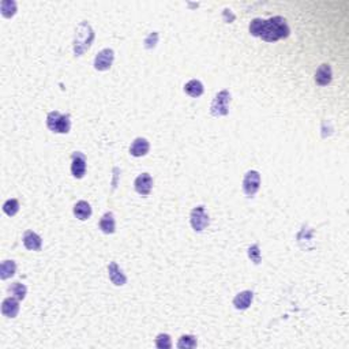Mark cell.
Listing matches in <instances>:
<instances>
[{
	"label": "cell",
	"mask_w": 349,
	"mask_h": 349,
	"mask_svg": "<svg viewBox=\"0 0 349 349\" xmlns=\"http://www.w3.org/2000/svg\"><path fill=\"white\" fill-rule=\"evenodd\" d=\"M290 33V30L286 20L282 16H273L270 20H264L260 38L264 41H268V42H276V41L286 38Z\"/></svg>",
	"instance_id": "obj_1"
},
{
	"label": "cell",
	"mask_w": 349,
	"mask_h": 349,
	"mask_svg": "<svg viewBox=\"0 0 349 349\" xmlns=\"http://www.w3.org/2000/svg\"><path fill=\"white\" fill-rule=\"evenodd\" d=\"M94 40V33L93 29L90 28L88 22H82L80 26L76 28L75 32V40H74V52L75 56H82L86 50H89L90 45Z\"/></svg>",
	"instance_id": "obj_2"
},
{
	"label": "cell",
	"mask_w": 349,
	"mask_h": 349,
	"mask_svg": "<svg viewBox=\"0 0 349 349\" xmlns=\"http://www.w3.org/2000/svg\"><path fill=\"white\" fill-rule=\"evenodd\" d=\"M46 127L56 134H68L71 130L70 115H63L58 110H52L46 116Z\"/></svg>",
	"instance_id": "obj_3"
},
{
	"label": "cell",
	"mask_w": 349,
	"mask_h": 349,
	"mask_svg": "<svg viewBox=\"0 0 349 349\" xmlns=\"http://www.w3.org/2000/svg\"><path fill=\"white\" fill-rule=\"evenodd\" d=\"M230 93L228 90H221L218 92L216 97L212 101L210 105V114L214 118H221L226 116L230 114Z\"/></svg>",
	"instance_id": "obj_4"
},
{
	"label": "cell",
	"mask_w": 349,
	"mask_h": 349,
	"mask_svg": "<svg viewBox=\"0 0 349 349\" xmlns=\"http://www.w3.org/2000/svg\"><path fill=\"white\" fill-rule=\"evenodd\" d=\"M190 222H191V226H192V230L195 232H204L209 226V214L206 213L204 206H196V208L191 210Z\"/></svg>",
	"instance_id": "obj_5"
},
{
	"label": "cell",
	"mask_w": 349,
	"mask_h": 349,
	"mask_svg": "<svg viewBox=\"0 0 349 349\" xmlns=\"http://www.w3.org/2000/svg\"><path fill=\"white\" fill-rule=\"evenodd\" d=\"M260 174L258 170H248L243 179V192L247 198H254L255 194L260 191Z\"/></svg>",
	"instance_id": "obj_6"
},
{
	"label": "cell",
	"mask_w": 349,
	"mask_h": 349,
	"mask_svg": "<svg viewBox=\"0 0 349 349\" xmlns=\"http://www.w3.org/2000/svg\"><path fill=\"white\" fill-rule=\"evenodd\" d=\"M115 60V52L110 48H105L100 50L94 58V68L97 71H106L112 67V63Z\"/></svg>",
	"instance_id": "obj_7"
},
{
	"label": "cell",
	"mask_w": 349,
	"mask_h": 349,
	"mask_svg": "<svg viewBox=\"0 0 349 349\" xmlns=\"http://www.w3.org/2000/svg\"><path fill=\"white\" fill-rule=\"evenodd\" d=\"M71 174L75 179H82L86 174V157L80 152H75L71 156Z\"/></svg>",
	"instance_id": "obj_8"
},
{
	"label": "cell",
	"mask_w": 349,
	"mask_h": 349,
	"mask_svg": "<svg viewBox=\"0 0 349 349\" xmlns=\"http://www.w3.org/2000/svg\"><path fill=\"white\" fill-rule=\"evenodd\" d=\"M135 191L142 196H148L150 194V191L153 188V179L149 174H140L134 182Z\"/></svg>",
	"instance_id": "obj_9"
},
{
	"label": "cell",
	"mask_w": 349,
	"mask_h": 349,
	"mask_svg": "<svg viewBox=\"0 0 349 349\" xmlns=\"http://www.w3.org/2000/svg\"><path fill=\"white\" fill-rule=\"evenodd\" d=\"M20 312V300L16 298H7L3 300L2 303V314L4 315L6 318H15Z\"/></svg>",
	"instance_id": "obj_10"
},
{
	"label": "cell",
	"mask_w": 349,
	"mask_h": 349,
	"mask_svg": "<svg viewBox=\"0 0 349 349\" xmlns=\"http://www.w3.org/2000/svg\"><path fill=\"white\" fill-rule=\"evenodd\" d=\"M108 276H110V280L112 281V284L116 285V286H123V285L127 284V277L122 272L119 266L116 262H110L108 264Z\"/></svg>",
	"instance_id": "obj_11"
},
{
	"label": "cell",
	"mask_w": 349,
	"mask_h": 349,
	"mask_svg": "<svg viewBox=\"0 0 349 349\" xmlns=\"http://www.w3.org/2000/svg\"><path fill=\"white\" fill-rule=\"evenodd\" d=\"M24 246L30 251H40L42 247V239L40 234H37L33 230H26L24 234Z\"/></svg>",
	"instance_id": "obj_12"
},
{
	"label": "cell",
	"mask_w": 349,
	"mask_h": 349,
	"mask_svg": "<svg viewBox=\"0 0 349 349\" xmlns=\"http://www.w3.org/2000/svg\"><path fill=\"white\" fill-rule=\"evenodd\" d=\"M150 144L146 138H135L134 142L130 146V154L134 157H144L149 153Z\"/></svg>",
	"instance_id": "obj_13"
},
{
	"label": "cell",
	"mask_w": 349,
	"mask_h": 349,
	"mask_svg": "<svg viewBox=\"0 0 349 349\" xmlns=\"http://www.w3.org/2000/svg\"><path fill=\"white\" fill-rule=\"evenodd\" d=\"M252 300H254V294L251 290H243V292H240V294L234 296V307L236 310L243 311V310L248 308L251 303H252Z\"/></svg>",
	"instance_id": "obj_14"
},
{
	"label": "cell",
	"mask_w": 349,
	"mask_h": 349,
	"mask_svg": "<svg viewBox=\"0 0 349 349\" xmlns=\"http://www.w3.org/2000/svg\"><path fill=\"white\" fill-rule=\"evenodd\" d=\"M333 80V71L329 64H322L315 72V82L316 85L326 86L329 85Z\"/></svg>",
	"instance_id": "obj_15"
},
{
	"label": "cell",
	"mask_w": 349,
	"mask_h": 349,
	"mask_svg": "<svg viewBox=\"0 0 349 349\" xmlns=\"http://www.w3.org/2000/svg\"><path fill=\"white\" fill-rule=\"evenodd\" d=\"M72 213L80 221H86L92 216V206L86 200H80V202L75 204Z\"/></svg>",
	"instance_id": "obj_16"
},
{
	"label": "cell",
	"mask_w": 349,
	"mask_h": 349,
	"mask_svg": "<svg viewBox=\"0 0 349 349\" xmlns=\"http://www.w3.org/2000/svg\"><path fill=\"white\" fill-rule=\"evenodd\" d=\"M100 230L106 234H115L116 230V222L115 217H114V213L110 212H106L100 220Z\"/></svg>",
	"instance_id": "obj_17"
},
{
	"label": "cell",
	"mask_w": 349,
	"mask_h": 349,
	"mask_svg": "<svg viewBox=\"0 0 349 349\" xmlns=\"http://www.w3.org/2000/svg\"><path fill=\"white\" fill-rule=\"evenodd\" d=\"M184 93L188 94L190 97H192V98L200 97V96L204 94V85H202V82L198 80H188L184 85Z\"/></svg>",
	"instance_id": "obj_18"
},
{
	"label": "cell",
	"mask_w": 349,
	"mask_h": 349,
	"mask_svg": "<svg viewBox=\"0 0 349 349\" xmlns=\"http://www.w3.org/2000/svg\"><path fill=\"white\" fill-rule=\"evenodd\" d=\"M15 272H16V264H15L14 260H3V262H2V266H0V278H11V277L15 274Z\"/></svg>",
	"instance_id": "obj_19"
},
{
	"label": "cell",
	"mask_w": 349,
	"mask_h": 349,
	"mask_svg": "<svg viewBox=\"0 0 349 349\" xmlns=\"http://www.w3.org/2000/svg\"><path fill=\"white\" fill-rule=\"evenodd\" d=\"M0 12L4 18H12L16 14V3L14 0H3L0 3Z\"/></svg>",
	"instance_id": "obj_20"
},
{
	"label": "cell",
	"mask_w": 349,
	"mask_h": 349,
	"mask_svg": "<svg viewBox=\"0 0 349 349\" xmlns=\"http://www.w3.org/2000/svg\"><path fill=\"white\" fill-rule=\"evenodd\" d=\"M8 292L18 300H24L26 298V294H28V288L20 282H12L8 286Z\"/></svg>",
	"instance_id": "obj_21"
},
{
	"label": "cell",
	"mask_w": 349,
	"mask_h": 349,
	"mask_svg": "<svg viewBox=\"0 0 349 349\" xmlns=\"http://www.w3.org/2000/svg\"><path fill=\"white\" fill-rule=\"evenodd\" d=\"M3 212L8 217H14L18 212H20V200H7L3 204Z\"/></svg>",
	"instance_id": "obj_22"
},
{
	"label": "cell",
	"mask_w": 349,
	"mask_h": 349,
	"mask_svg": "<svg viewBox=\"0 0 349 349\" xmlns=\"http://www.w3.org/2000/svg\"><path fill=\"white\" fill-rule=\"evenodd\" d=\"M198 345V341L195 338L194 336L191 334H186L182 336L178 341V348L179 349H190V348H195Z\"/></svg>",
	"instance_id": "obj_23"
},
{
	"label": "cell",
	"mask_w": 349,
	"mask_h": 349,
	"mask_svg": "<svg viewBox=\"0 0 349 349\" xmlns=\"http://www.w3.org/2000/svg\"><path fill=\"white\" fill-rule=\"evenodd\" d=\"M264 20H260V18H255V20H251V24L248 26V30L251 36L254 37H260L262 34V30H264Z\"/></svg>",
	"instance_id": "obj_24"
},
{
	"label": "cell",
	"mask_w": 349,
	"mask_h": 349,
	"mask_svg": "<svg viewBox=\"0 0 349 349\" xmlns=\"http://www.w3.org/2000/svg\"><path fill=\"white\" fill-rule=\"evenodd\" d=\"M247 254L251 262H254L255 264H260L262 260V255H260V248L258 244H251L247 250Z\"/></svg>",
	"instance_id": "obj_25"
},
{
	"label": "cell",
	"mask_w": 349,
	"mask_h": 349,
	"mask_svg": "<svg viewBox=\"0 0 349 349\" xmlns=\"http://www.w3.org/2000/svg\"><path fill=\"white\" fill-rule=\"evenodd\" d=\"M156 346L160 349H170L172 348V340H170V334H165V333H161V334L157 336L156 338Z\"/></svg>",
	"instance_id": "obj_26"
},
{
	"label": "cell",
	"mask_w": 349,
	"mask_h": 349,
	"mask_svg": "<svg viewBox=\"0 0 349 349\" xmlns=\"http://www.w3.org/2000/svg\"><path fill=\"white\" fill-rule=\"evenodd\" d=\"M157 41H158V33H157V32H153V33H150V34L148 36V38L145 40V46L148 50L154 48Z\"/></svg>",
	"instance_id": "obj_27"
}]
</instances>
